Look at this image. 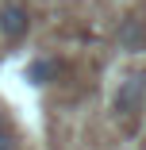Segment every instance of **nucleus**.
I'll use <instances>...</instances> for the list:
<instances>
[{
    "label": "nucleus",
    "instance_id": "nucleus-4",
    "mask_svg": "<svg viewBox=\"0 0 146 150\" xmlns=\"http://www.w3.org/2000/svg\"><path fill=\"white\" fill-rule=\"evenodd\" d=\"M115 42H119L127 54H142V50H146V19L127 16V19L119 23V31H115Z\"/></svg>",
    "mask_w": 146,
    "mask_h": 150
},
{
    "label": "nucleus",
    "instance_id": "nucleus-1",
    "mask_svg": "<svg viewBox=\"0 0 146 150\" xmlns=\"http://www.w3.org/2000/svg\"><path fill=\"white\" fill-rule=\"evenodd\" d=\"M146 108V69L138 73H127L119 81V88L111 93V115L119 119V123H131L138 119V112Z\"/></svg>",
    "mask_w": 146,
    "mask_h": 150
},
{
    "label": "nucleus",
    "instance_id": "nucleus-6",
    "mask_svg": "<svg viewBox=\"0 0 146 150\" xmlns=\"http://www.w3.org/2000/svg\"><path fill=\"white\" fill-rule=\"evenodd\" d=\"M0 127H8V115H4V108H0Z\"/></svg>",
    "mask_w": 146,
    "mask_h": 150
},
{
    "label": "nucleus",
    "instance_id": "nucleus-2",
    "mask_svg": "<svg viewBox=\"0 0 146 150\" xmlns=\"http://www.w3.org/2000/svg\"><path fill=\"white\" fill-rule=\"evenodd\" d=\"M31 35V12H27L23 0H4L0 4V39L8 46H19Z\"/></svg>",
    "mask_w": 146,
    "mask_h": 150
},
{
    "label": "nucleus",
    "instance_id": "nucleus-5",
    "mask_svg": "<svg viewBox=\"0 0 146 150\" xmlns=\"http://www.w3.org/2000/svg\"><path fill=\"white\" fill-rule=\"evenodd\" d=\"M0 150H19V139L12 127H0Z\"/></svg>",
    "mask_w": 146,
    "mask_h": 150
},
{
    "label": "nucleus",
    "instance_id": "nucleus-3",
    "mask_svg": "<svg viewBox=\"0 0 146 150\" xmlns=\"http://www.w3.org/2000/svg\"><path fill=\"white\" fill-rule=\"evenodd\" d=\"M66 77V62L62 58H54V54H42V58H31V62H27V81L31 85H58Z\"/></svg>",
    "mask_w": 146,
    "mask_h": 150
}]
</instances>
